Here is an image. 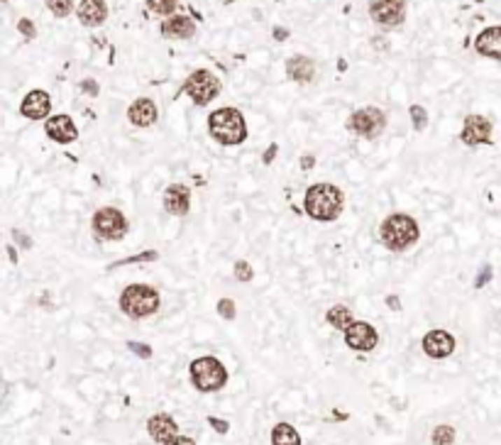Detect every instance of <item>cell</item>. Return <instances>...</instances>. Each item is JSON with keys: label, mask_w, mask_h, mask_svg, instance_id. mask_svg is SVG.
I'll return each instance as SVG.
<instances>
[{"label": "cell", "mask_w": 501, "mask_h": 445, "mask_svg": "<svg viewBox=\"0 0 501 445\" xmlns=\"http://www.w3.org/2000/svg\"><path fill=\"white\" fill-rule=\"evenodd\" d=\"M342 206H345V196L335 184H313L306 191L304 209L313 220L333 222L342 213Z\"/></svg>", "instance_id": "obj_1"}, {"label": "cell", "mask_w": 501, "mask_h": 445, "mask_svg": "<svg viewBox=\"0 0 501 445\" xmlns=\"http://www.w3.org/2000/svg\"><path fill=\"white\" fill-rule=\"evenodd\" d=\"M379 237H381V242H384V247H389L391 252H404L418 242L421 227H418V222H416V218H411V216L391 213L381 220Z\"/></svg>", "instance_id": "obj_2"}, {"label": "cell", "mask_w": 501, "mask_h": 445, "mask_svg": "<svg viewBox=\"0 0 501 445\" xmlns=\"http://www.w3.org/2000/svg\"><path fill=\"white\" fill-rule=\"evenodd\" d=\"M208 132L218 145L235 147L247 140V125L245 118L237 108H220V111L211 113L208 118Z\"/></svg>", "instance_id": "obj_3"}, {"label": "cell", "mask_w": 501, "mask_h": 445, "mask_svg": "<svg viewBox=\"0 0 501 445\" xmlns=\"http://www.w3.org/2000/svg\"><path fill=\"white\" fill-rule=\"evenodd\" d=\"M188 374H191V382L198 392L211 394V392H220L223 387L227 384V369L225 365L220 362L213 355H206V358H198L191 362L188 367Z\"/></svg>", "instance_id": "obj_4"}, {"label": "cell", "mask_w": 501, "mask_h": 445, "mask_svg": "<svg viewBox=\"0 0 501 445\" xmlns=\"http://www.w3.org/2000/svg\"><path fill=\"white\" fill-rule=\"evenodd\" d=\"M160 294L147 284H130L120 294V311L130 318H145L160 311Z\"/></svg>", "instance_id": "obj_5"}, {"label": "cell", "mask_w": 501, "mask_h": 445, "mask_svg": "<svg viewBox=\"0 0 501 445\" xmlns=\"http://www.w3.org/2000/svg\"><path fill=\"white\" fill-rule=\"evenodd\" d=\"M91 227L98 240H122L127 235V218L120 209L106 206V209H98L93 213Z\"/></svg>", "instance_id": "obj_6"}, {"label": "cell", "mask_w": 501, "mask_h": 445, "mask_svg": "<svg viewBox=\"0 0 501 445\" xmlns=\"http://www.w3.org/2000/svg\"><path fill=\"white\" fill-rule=\"evenodd\" d=\"M384 127H386V115L379 108H372V106L352 113L350 120H347V130L360 137H367V140L379 137L381 132H384Z\"/></svg>", "instance_id": "obj_7"}, {"label": "cell", "mask_w": 501, "mask_h": 445, "mask_svg": "<svg viewBox=\"0 0 501 445\" xmlns=\"http://www.w3.org/2000/svg\"><path fill=\"white\" fill-rule=\"evenodd\" d=\"M183 91L191 96V101L196 103V106H208V103L220 93V81H218L211 71H206V69H198V71H193L191 76L186 78Z\"/></svg>", "instance_id": "obj_8"}, {"label": "cell", "mask_w": 501, "mask_h": 445, "mask_svg": "<svg viewBox=\"0 0 501 445\" xmlns=\"http://www.w3.org/2000/svg\"><path fill=\"white\" fill-rule=\"evenodd\" d=\"M369 15L374 22L384 24V27H396L404 22L406 0H372Z\"/></svg>", "instance_id": "obj_9"}, {"label": "cell", "mask_w": 501, "mask_h": 445, "mask_svg": "<svg viewBox=\"0 0 501 445\" xmlns=\"http://www.w3.org/2000/svg\"><path fill=\"white\" fill-rule=\"evenodd\" d=\"M376 340H379L376 328L369 323H365V320H355V323L345 330V345L352 350H357V353H369V350H374Z\"/></svg>", "instance_id": "obj_10"}, {"label": "cell", "mask_w": 501, "mask_h": 445, "mask_svg": "<svg viewBox=\"0 0 501 445\" xmlns=\"http://www.w3.org/2000/svg\"><path fill=\"white\" fill-rule=\"evenodd\" d=\"M460 140L470 147L487 145V142H492V122L482 115H467L465 118L463 132H460Z\"/></svg>", "instance_id": "obj_11"}, {"label": "cell", "mask_w": 501, "mask_h": 445, "mask_svg": "<svg viewBox=\"0 0 501 445\" xmlns=\"http://www.w3.org/2000/svg\"><path fill=\"white\" fill-rule=\"evenodd\" d=\"M423 353L433 360L450 358L455 353V335L448 330H430L423 335Z\"/></svg>", "instance_id": "obj_12"}, {"label": "cell", "mask_w": 501, "mask_h": 445, "mask_svg": "<svg viewBox=\"0 0 501 445\" xmlns=\"http://www.w3.org/2000/svg\"><path fill=\"white\" fill-rule=\"evenodd\" d=\"M49 111H52V98H49L47 91H39V88L29 91L22 98V106H20V113L29 120H42V118L49 115Z\"/></svg>", "instance_id": "obj_13"}, {"label": "cell", "mask_w": 501, "mask_h": 445, "mask_svg": "<svg viewBox=\"0 0 501 445\" xmlns=\"http://www.w3.org/2000/svg\"><path fill=\"white\" fill-rule=\"evenodd\" d=\"M44 132H47L49 140L59 142V145H69V142H73L78 137L76 125H73V120L69 115L49 118L47 125H44Z\"/></svg>", "instance_id": "obj_14"}, {"label": "cell", "mask_w": 501, "mask_h": 445, "mask_svg": "<svg viewBox=\"0 0 501 445\" xmlns=\"http://www.w3.org/2000/svg\"><path fill=\"white\" fill-rule=\"evenodd\" d=\"M164 209L171 216H186L191 209V191L183 184H171L164 191Z\"/></svg>", "instance_id": "obj_15"}, {"label": "cell", "mask_w": 501, "mask_h": 445, "mask_svg": "<svg viewBox=\"0 0 501 445\" xmlns=\"http://www.w3.org/2000/svg\"><path fill=\"white\" fill-rule=\"evenodd\" d=\"M147 431H150L152 441L157 443H169L171 438L178 436V426L169 414H155V416L147 421Z\"/></svg>", "instance_id": "obj_16"}, {"label": "cell", "mask_w": 501, "mask_h": 445, "mask_svg": "<svg viewBox=\"0 0 501 445\" xmlns=\"http://www.w3.org/2000/svg\"><path fill=\"white\" fill-rule=\"evenodd\" d=\"M127 118H130L132 125L150 127V125H155L157 122L160 111H157L155 101H150V98H137V101L130 106V111H127Z\"/></svg>", "instance_id": "obj_17"}, {"label": "cell", "mask_w": 501, "mask_h": 445, "mask_svg": "<svg viewBox=\"0 0 501 445\" xmlns=\"http://www.w3.org/2000/svg\"><path fill=\"white\" fill-rule=\"evenodd\" d=\"M162 34L169 39H188L196 34V22L186 15H171L162 24Z\"/></svg>", "instance_id": "obj_18"}, {"label": "cell", "mask_w": 501, "mask_h": 445, "mask_svg": "<svg viewBox=\"0 0 501 445\" xmlns=\"http://www.w3.org/2000/svg\"><path fill=\"white\" fill-rule=\"evenodd\" d=\"M106 17H108L106 0H81V5H78V20H81L86 27H98L101 22H106Z\"/></svg>", "instance_id": "obj_19"}, {"label": "cell", "mask_w": 501, "mask_h": 445, "mask_svg": "<svg viewBox=\"0 0 501 445\" xmlns=\"http://www.w3.org/2000/svg\"><path fill=\"white\" fill-rule=\"evenodd\" d=\"M474 49H477L482 57L501 59V27H487L484 32H479L477 42H474Z\"/></svg>", "instance_id": "obj_20"}, {"label": "cell", "mask_w": 501, "mask_h": 445, "mask_svg": "<svg viewBox=\"0 0 501 445\" xmlns=\"http://www.w3.org/2000/svg\"><path fill=\"white\" fill-rule=\"evenodd\" d=\"M286 73H289V78H294V81L309 83L311 78L316 76V64L311 62L309 57H294L286 62Z\"/></svg>", "instance_id": "obj_21"}, {"label": "cell", "mask_w": 501, "mask_h": 445, "mask_svg": "<svg viewBox=\"0 0 501 445\" xmlns=\"http://www.w3.org/2000/svg\"><path fill=\"white\" fill-rule=\"evenodd\" d=\"M271 445H301V436L291 423H276L271 428Z\"/></svg>", "instance_id": "obj_22"}, {"label": "cell", "mask_w": 501, "mask_h": 445, "mask_svg": "<svg viewBox=\"0 0 501 445\" xmlns=\"http://www.w3.org/2000/svg\"><path fill=\"white\" fill-rule=\"evenodd\" d=\"M325 320H328V323L333 325L335 330H342V333H345V330L350 328L352 323H355V318H352V311L347 309V306H342V304L333 306V309L325 313Z\"/></svg>", "instance_id": "obj_23"}, {"label": "cell", "mask_w": 501, "mask_h": 445, "mask_svg": "<svg viewBox=\"0 0 501 445\" xmlns=\"http://www.w3.org/2000/svg\"><path fill=\"white\" fill-rule=\"evenodd\" d=\"M430 441H433V445H453V441H455V428L448 426V423H443V426H438V428L433 431Z\"/></svg>", "instance_id": "obj_24"}, {"label": "cell", "mask_w": 501, "mask_h": 445, "mask_svg": "<svg viewBox=\"0 0 501 445\" xmlns=\"http://www.w3.org/2000/svg\"><path fill=\"white\" fill-rule=\"evenodd\" d=\"M47 8L52 10V15H57V17H66L73 10V0H47Z\"/></svg>", "instance_id": "obj_25"}, {"label": "cell", "mask_w": 501, "mask_h": 445, "mask_svg": "<svg viewBox=\"0 0 501 445\" xmlns=\"http://www.w3.org/2000/svg\"><path fill=\"white\" fill-rule=\"evenodd\" d=\"M147 8L157 15H171L176 10V0H147Z\"/></svg>", "instance_id": "obj_26"}, {"label": "cell", "mask_w": 501, "mask_h": 445, "mask_svg": "<svg viewBox=\"0 0 501 445\" xmlns=\"http://www.w3.org/2000/svg\"><path fill=\"white\" fill-rule=\"evenodd\" d=\"M235 279L237 281H242V284H247V281H252V276H255V271H252V267H250V262H245V260H240V262H235Z\"/></svg>", "instance_id": "obj_27"}, {"label": "cell", "mask_w": 501, "mask_h": 445, "mask_svg": "<svg viewBox=\"0 0 501 445\" xmlns=\"http://www.w3.org/2000/svg\"><path fill=\"white\" fill-rule=\"evenodd\" d=\"M218 313H220L225 320H232V318H235V313H237L235 301H232V299H223L220 304H218Z\"/></svg>", "instance_id": "obj_28"}, {"label": "cell", "mask_w": 501, "mask_h": 445, "mask_svg": "<svg viewBox=\"0 0 501 445\" xmlns=\"http://www.w3.org/2000/svg\"><path fill=\"white\" fill-rule=\"evenodd\" d=\"M411 118H414L416 130H423L425 122H428V115H425V111L421 106H411Z\"/></svg>", "instance_id": "obj_29"}, {"label": "cell", "mask_w": 501, "mask_h": 445, "mask_svg": "<svg viewBox=\"0 0 501 445\" xmlns=\"http://www.w3.org/2000/svg\"><path fill=\"white\" fill-rule=\"evenodd\" d=\"M130 350L132 353H137L142 360H150L152 358V348L150 345H140V343H130Z\"/></svg>", "instance_id": "obj_30"}, {"label": "cell", "mask_w": 501, "mask_h": 445, "mask_svg": "<svg viewBox=\"0 0 501 445\" xmlns=\"http://www.w3.org/2000/svg\"><path fill=\"white\" fill-rule=\"evenodd\" d=\"M208 423H211V426H213V428H216V431H218V433H223V436H225V433H227V431H230V423H227V421H223V418H216V416H211V418H208Z\"/></svg>", "instance_id": "obj_31"}, {"label": "cell", "mask_w": 501, "mask_h": 445, "mask_svg": "<svg viewBox=\"0 0 501 445\" xmlns=\"http://www.w3.org/2000/svg\"><path fill=\"white\" fill-rule=\"evenodd\" d=\"M17 27H20V32H22L24 37H34V34H37V32H34V24L29 22V20H20Z\"/></svg>", "instance_id": "obj_32"}, {"label": "cell", "mask_w": 501, "mask_h": 445, "mask_svg": "<svg viewBox=\"0 0 501 445\" xmlns=\"http://www.w3.org/2000/svg\"><path fill=\"white\" fill-rule=\"evenodd\" d=\"M164 445H196V443H193V438H188V436H176Z\"/></svg>", "instance_id": "obj_33"}, {"label": "cell", "mask_w": 501, "mask_h": 445, "mask_svg": "<svg viewBox=\"0 0 501 445\" xmlns=\"http://www.w3.org/2000/svg\"><path fill=\"white\" fill-rule=\"evenodd\" d=\"M487 276H492V267H484V269H482V274L477 276V289H479V286H484V284H487Z\"/></svg>", "instance_id": "obj_34"}, {"label": "cell", "mask_w": 501, "mask_h": 445, "mask_svg": "<svg viewBox=\"0 0 501 445\" xmlns=\"http://www.w3.org/2000/svg\"><path fill=\"white\" fill-rule=\"evenodd\" d=\"M271 157H276V145H271L269 150L264 152V164H269V162H271Z\"/></svg>", "instance_id": "obj_35"}, {"label": "cell", "mask_w": 501, "mask_h": 445, "mask_svg": "<svg viewBox=\"0 0 501 445\" xmlns=\"http://www.w3.org/2000/svg\"><path fill=\"white\" fill-rule=\"evenodd\" d=\"M301 164H304V169H311V167L316 164V160H313V157H309V155H306L304 160H301Z\"/></svg>", "instance_id": "obj_36"}, {"label": "cell", "mask_w": 501, "mask_h": 445, "mask_svg": "<svg viewBox=\"0 0 501 445\" xmlns=\"http://www.w3.org/2000/svg\"><path fill=\"white\" fill-rule=\"evenodd\" d=\"M83 88H86L91 96H96V93H98V88H96V83H93V81H86V83H83Z\"/></svg>", "instance_id": "obj_37"}, {"label": "cell", "mask_w": 501, "mask_h": 445, "mask_svg": "<svg viewBox=\"0 0 501 445\" xmlns=\"http://www.w3.org/2000/svg\"><path fill=\"white\" fill-rule=\"evenodd\" d=\"M386 304L394 306V309H399V299H396V296H389V299H386Z\"/></svg>", "instance_id": "obj_38"}]
</instances>
